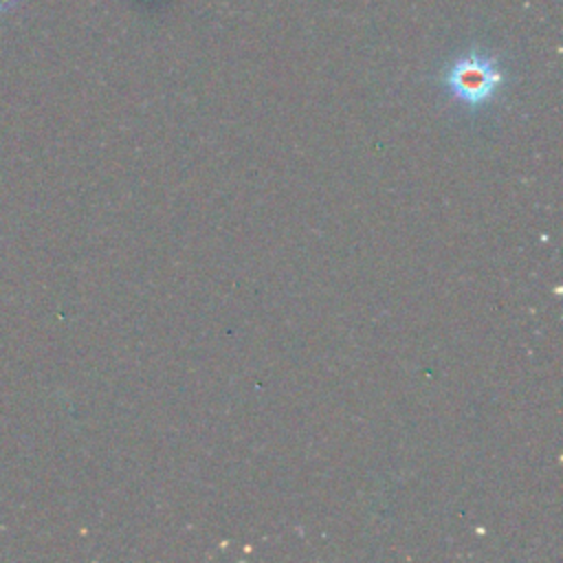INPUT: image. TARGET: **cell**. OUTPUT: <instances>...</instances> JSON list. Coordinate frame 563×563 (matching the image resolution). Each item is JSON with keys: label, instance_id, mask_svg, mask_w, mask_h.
Instances as JSON below:
<instances>
[{"label": "cell", "instance_id": "obj_1", "mask_svg": "<svg viewBox=\"0 0 563 563\" xmlns=\"http://www.w3.org/2000/svg\"><path fill=\"white\" fill-rule=\"evenodd\" d=\"M504 84V75L495 57L482 51H468L466 55L457 57L444 73V86L449 92L466 103V106H482L495 97L499 86Z\"/></svg>", "mask_w": 563, "mask_h": 563}]
</instances>
